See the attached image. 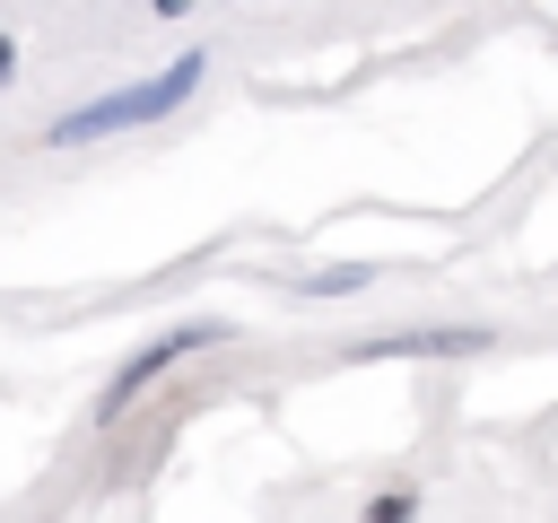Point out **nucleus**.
Masks as SVG:
<instances>
[{"label":"nucleus","mask_w":558,"mask_h":523,"mask_svg":"<svg viewBox=\"0 0 558 523\" xmlns=\"http://www.w3.org/2000/svg\"><path fill=\"white\" fill-rule=\"evenodd\" d=\"M192 87H201V52H183V61H174V70H157V78H131V87H113V96H87V105H78V113H61L44 139H52V148H78V139H105V131L166 122Z\"/></svg>","instance_id":"1"},{"label":"nucleus","mask_w":558,"mask_h":523,"mask_svg":"<svg viewBox=\"0 0 558 523\" xmlns=\"http://www.w3.org/2000/svg\"><path fill=\"white\" fill-rule=\"evenodd\" d=\"M201 340H209V323H201V331H174V340H157V349H140V357H131V366L113 375V392H105V418H113V410H122V401H131V392H140L148 375H166V366H174L183 349H201Z\"/></svg>","instance_id":"2"},{"label":"nucleus","mask_w":558,"mask_h":523,"mask_svg":"<svg viewBox=\"0 0 558 523\" xmlns=\"http://www.w3.org/2000/svg\"><path fill=\"white\" fill-rule=\"evenodd\" d=\"M436 349H480V331H410V340H366L357 357H436Z\"/></svg>","instance_id":"3"},{"label":"nucleus","mask_w":558,"mask_h":523,"mask_svg":"<svg viewBox=\"0 0 558 523\" xmlns=\"http://www.w3.org/2000/svg\"><path fill=\"white\" fill-rule=\"evenodd\" d=\"M366 279H375L366 262H340V270H314L305 288H314V296H349V288H366Z\"/></svg>","instance_id":"4"},{"label":"nucleus","mask_w":558,"mask_h":523,"mask_svg":"<svg viewBox=\"0 0 558 523\" xmlns=\"http://www.w3.org/2000/svg\"><path fill=\"white\" fill-rule=\"evenodd\" d=\"M9 70H17V44H9V35H0V87H9Z\"/></svg>","instance_id":"5"}]
</instances>
